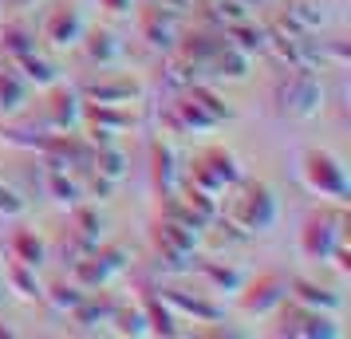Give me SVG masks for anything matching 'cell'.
I'll list each match as a JSON object with an SVG mask.
<instances>
[{"label": "cell", "instance_id": "cell-1", "mask_svg": "<svg viewBox=\"0 0 351 339\" xmlns=\"http://www.w3.org/2000/svg\"><path fill=\"white\" fill-rule=\"evenodd\" d=\"M217 217L233 233H241V237H261V233H272L276 229L280 205H276V194H272L265 181L241 178L217 197Z\"/></svg>", "mask_w": 351, "mask_h": 339}, {"label": "cell", "instance_id": "cell-2", "mask_svg": "<svg viewBox=\"0 0 351 339\" xmlns=\"http://www.w3.org/2000/svg\"><path fill=\"white\" fill-rule=\"evenodd\" d=\"M272 107L280 118L308 123L324 111V83L312 67H285L280 79L272 87Z\"/></svg>", "mask_w": 351, "mask_h": 339}, {"label": "cell", "instance_id": "cell-3", "mask_svg": "<svg viewBox=\"0 0 351 339\" xmlns=\"http://www.w3.org/2000/svg\"><path fill=\"white\" fill-rule=\"evenodd\" d=\"M300 181L308 194H316L319 201H332V205H348L351 201V178H348V166L319 150V146H308L300 154Z\"/></svg>", "mask_w": 351, "mask_h": 339}, {"label": "cell", "instance_id": "cell-4", "mask_svg": "<svg viewBox=\"0 0 351 339\" xmlns=\"http://www.w3.org/2000/svg\"><path fill=\"white\" fill-rule=\"evenodd\" d=\"M197 241H202V229L186 225V221H174V217H166V213L154 217V225H150L154 257H158V264H166L170 273H190Z\"/></svg>", "mask_w": 351, "mask_h": 339}, {"label": "cell", "instance_id": "cell-5", "mask_svg": "<svg viewBox=\"0 0 351 339\" xmlns=\"http://www.w3.org/2000/svg\"><path fill=\"white\" fill-rule=\"evenodd\" d=\"M245 178V170H241V162L233 150H225V146H206V150H197L190 162V170H186V181L197 186V190H206V194L221 197L233 181Z\"/></svg>", "mask_w": 351, "mask_h": 339}, {"label": "cell", "instance_id": "cell-6", "mask_svg": "<svg viewBox=\"0 0 351 339\" xmlns=\"http://www.w3.org/2000/svg\"><path fill=\"white\" fill-rule=\"evenodd\" d=\"M339 241H348V210L343 205L316 210L300 229V257L312 260V264H328V257Z\"/></svg>", "mask_w": 351, "mask_h": 339}, {"label": "cell", "instance_id": "cell-7", "mask_svg": "<svg viewBox=\"0 0 351 339\" xmlns=\"http://www.w3.org/2000/svg\"><path fill=\"white\" fill-rule=\"evenodd\" d=\"M127 264H130V253L123 244H95L80 260H71V280L83 292H99V288H107L114 276L127 273Z\"/></svg>", "mask_w": 351, "mask_h": 339}, {"label": "cell", "instance_id": "cell-8", "mask_svg": "<svg viewBox=\"0 0 351 339\" xmlns=\"http://www.w3.org/2000/svg\"><path fill=\"white\" fill-rule=\"evenodd\" d=\"M265 51H272L285 67H312L316 71V40L300 32L296 24H288L285 16H276L265 28Z\"/></svg>", "mask_w": 351, "mask_h": 339}, {"label": "cell", "instance_id": "cell-9", "mask_svg": "<svg viewBox=\"0 0 351 339\" xmlns=\"http://www.w3.org/2000/svg\"><path fill=\"white\" fill-rule=\"evenodd\" d=\"M280 327H276V336H296V339H343V327L328 316V312H319V307H304V304H280Z\"/></svg>", "mask_w": 351, "mask_h": 339}, {"label": "cell", "instance_id": "cell-10", "mask_svg": "<svg viewBox=\"0 0 351 339\" xmlns=\"http://www.w3.org/2000/svg\"><path fill=\"white\" fill-rule=\"evenodd\" d=\"M162 127L170 130V134H209V130L221 127V118H217V114H209L206 107H202L186 87H182L178 99L162 111Z\"/></svg>", "mask_w": 351, "mask_h": 339}, {"label": "cell", "instance_id": "cell-11", "mask_svg": "<svg viewBox=\"0 0 351 339\" xmlns=\"http://www.w3.org/2000/svg\"><path fill=\"white\" fill-rule=\"evenodd\" d=\"M83 32H87V20H83V12L75 4H56V8H48V16L40 24V40H44L51 51L80 48Z\"/></svg>", "mask_w": 351, "mask_h": 339}, {"label": "cell", "instance_id": "cell-12", "mask_svg": "<svg viewBox=\"0 0 351 339\" xmlns=\"http://www.w3.org/2000/svg\"><path fill=\"white\" fill-rule=\"evenodd\" d=\"M237 300H241V312L245 316H272L288 300V280L280 273H261L256 280L241 284Z\"/></svg>", "mask_w": 351, "mask_h": 339}, {"label": "cell", "instance_id": "cell-13", "mask_svg": "<svg viewBox=\"0 0 351 339\" xmlns=\"http://www.w3.org/2000/svg\"><path fill=\"white\" fill-rule=\"evenodd\" d=\"M80 123H83V99H80V91H71V87H64V83L48 87L40 127H44V130H80Z\"/></svg>", "mask_w": 351, "mask_h": 339}, {"label": "cell", "instance_id": "cell-14", "mask_svg": "<svg viewBox=\"0 0 351 339\" xmlns=\"http://www.w3.org/2000/svg\"><path fill=\"white\" fill-rule=\"evenodd\" d=\"M138 40L150 51H174L178 44V12H166L158 4H146L138 12Z\"/></svg>", "mask_w": 351, "mask_h": 339}, {"label": "cell", "instance_id": "cell-15", "mask_svg": "<svg viewBox=\"0 0 351 339\" xmlns=\"http://www.w3.org/2000/svg\"><path fill=\"white\" fill-rule=\"evenodd\" d=\"M158 296L174 307V316H190L193 323H221L225 320V307L213 304V300L202 296V292H193L190 296L186 288H158Z\"/></svg>", "mask_w": 351, "mask_h": 339}, {"label": "cell", "instance_id": "cell-16", "mask_svg": "<svg viewBox=\"0 0 351 339\" xmlns=\"http://www.w3.org/2000/svg\"><path fill=\"white\" fill-rule=\"evenodd\" d=\"M103 229H107V221H103V213H99L95 205H83V201L71 205V229H67V241H71V249H75L80 257L103 241Z\"/></svg>", "mask_w": 351, "mask_h": 339}, {"label": "cell", "instance_id": "cell-17", "mask_svg": "<svg viewBox=\"0 0 351 339\" xmlns=\"http://www.w3.org/2000/svg\"><path fill=\"white\" fill-rule=\"evenodd\" d=\"M114 300L111 296H95V292H87L75 312H71V323H75V331L80 336H99V331H107L111 327V316H114Z\"/></svg>", "mask_w": 351, "mask_h": 339}, {"label": "cell", "instance_id": "cell-18", "mask_svg": "<svg viewBox=\"0 0 351 339\" xmlns=\"http://www.w3.org/2000/svg\"><path fill=\"white\" fill-rule=\"evenodd\" d=\"M280 16H285L288 24H296L300 32L316 36L332 24V0H288Z\"/></svg>", "mask_w": 351, "mask_h": 339}, {"label": "cell", "instance_id": "cell-19", "mask_svg": "<svg viewBox=\"0 0 351 339\" xmlns=\"http://www.w3.org/2000/svg\"><path fill=\"white\" fill-rule=\"evenodd\" d=\"M288 300H296V304H304V307H319V312H328V316L343 312V296H339V292L324 288L316 280H304V276H292V280H288Z\"/></svg>", "mask_w": 351, "mask_h": 339}, {"label": "cell", "instance_id": "cell-20", "mask_svg": "<svg viewBox=\"0 0 351 339\" xmlns=\"http://www.w3.org/2000/svg\"><path fill=\"white\" fill-rule=\"evenodd\" d=\"M0 280H4V288L12 292L16 300L24 304H36V300H44V284H40V268H28V264H20V260H4V268H0Z\"/></svg>", "mask_w": 351, "mask_h": 339}, {"label": "cell", "instance_id": "cell-21", "mask_svg": "<svg viewBox=\"0 0 351 339\" xmlns=\"http://www.w3.org/2000/svg\"><path fill=\"white\" fill-rule=\"evenodd\" d=\"M138 95H143V87L130 79V75H119V79H99V83L80 87L83 103H123V107H130Z\"/></svg>", "mask_w": 351, "mask_h": 339}, {"label": "cell", "instance_id": "cell-22", "mask_svg": "<svg viewBox=\"0 0 351 339\" xmlns=\"http://www.w3.org/2000/svg\"><path fill=\"white\" fill-rule=\"evenodd\" d=\"M249 71H253V55H245L237 51L229 40H225L221 48L213 51V60L206 64V75L209 79H229V83H241L249 79Z\"/></svg>", "mask_w": 351, "mask_h": 339}, {"label": "cell", "instance_id": "cell-23", "mask_svg": "<svg viewBox=\"0 0 351 339\" xmlns=\"http://www.w3.org/2000/svg\"><path fill=\"white\" fill-rule=\"evenodd\" d=\"M178 158H174V150L162 142V138H154L150 142V186H154V194L166 197V194H174L178 190Z\"/></svg>", "mask_w": 351, "mask_h": 339}, {"label": "cell", "instance_id": "cell-24", "mask_svg": "<svg viewBox=\"0 0 351 339\" xmlns=\"http://www.w3.org/2000/svg\"><path fill=\"white\" fill-rule=\"evenodd\" d=\"M138 307H143V316H146L150 336H166V339L178 336V316H174V307H170V304L158 296V288H143V296H138Z\"/></svg>", "mask_w": 351, "mask_h": 339}, {"label": "cell", "instance_id": "cell-25", "mask_svg": "<svg viewBox=\"0 0 351 339\" xmlns=\"http://www.w3.org/2000/svg\"><path fill=\"white\" fill-rule=\"evenodd\" d=\"M28 99H32V87H28V79L20 75L16 67L8 64H0V114H20L24 107H28Z\"/></svg>", "mask_w": 351, "mask_h": 339}, {"label": "cell", "instance_id": "cell-26", "mask_svg": "<svg viewBox=\"0 0 351 339\" xmlns=\"http://www.w3.org/2000/svg\"><path fill=\"white\" fill-rule=\"evenodd\" d=\"M80 48H83V55H87V64H99V67H114L119 60H123V44H119L114 32H107V28L83 32Z\"/></svg>", "mask_w": 351, "mask_h": 339}, {"label": "cell", "instance_id": "cell-27", "mask_svg": "<svg viewBox=\"0 0 351 339\" xmlns=\"http://www.w3.org/2000/svg\"><path fill=\"white\" fill-rule=\"evenodd\" d=\"M190 268L202 276L213 292H233V296H237V288L245 284V273H241L237 264H225V260H197L193 257Z\"/></svg>", "mask_w": 351, "mask_h": 339}, {"label": "cell", "instance_id": "cell-28", "mask_svg": "<svg viewBox=\"0 0 351 339\" xmlns=\"http://www.w3.org/2000/svg\"><path fill=\"white\" fill-rule=\"evenodd\" d=\"M8 257L28 264V268H44L48 264V241L36 229H16L12 241H8Z\"/></svg>", "mask_w": 351, "mask_h": 339}, {"label": "cell", "instance_id": "cell-29", "mask_svg": "<svg viewBox=\"0 0 351 339\" xmlns=\"http://www.w3.org/2000/svg\"><path fill=\"white\" fill-rule=\"evenodd\" d=\"M12 67H16L20 75L28 79V87H36V91H48V87H56V83H60V67L48 64V60H44L36 48L24 51V55H16V60H12Z\"/></svg>", "mask_w": 351, "mask_h": 339}, {"label": "cell", "instance_id": "cell-30", "mask_svg": "<svg viewBox=\"0 0 351 339\" xmlns=\"http://www.w3.org/2000/svg\"><path fill=\"white\" fill-rule=\"evenodd\" d=\"M87 170H95L99 178L114 181V186H123V178L130 174V158L123 154V146L107 142V146H95V154H91V166H87Z\"/></svg>", "mask_w": 351, "mask_h": 339}, {"label": "cell", "instance_id": "cell-31", "mask_svg": "<svg viewBox=\"0 0 351 339\" xmlns=\"http://www.w3.org/2000/svg\"><path fill=\"white\" fill-rule=\"evenodd\" d=\"M44 190H48V197L56 205H64V210H71L75 201H83V186L71 170H44Z\"/></svg>", "mask_w": 351, "mask_h": 339}, {"label": "cell", "instance_id": "cell-32", "mask_svg": "<svg viewBox=\"0 0 351 339\" xmlns=\"http://www.w3.org/2000/svg\"><path fill=\"white\" fill-rule=\"evenodd\" d=\"M107 331H114V336H123V339H143V336H150V327H146V316H143V307L134 304V307H127V304H119L114 307V316H111V327Z\"/></svg>", "mask_w": 351, "mask_h": 339}, {"label": "cell", "instance_id": "cell-33", "mask_svg": "<svg viewBox=\"0 0 351 339\" xmlns=\"http://www.w3.org/2000/svg\"><path fill=\"white\" fill-rule=\"evenodd\" d=\"M221 36L237 51H245V55H261V51H265V28H256L253 20H241V24H233V28H225Z\"/></svg>", "mask_w": 351, "mask_h": 339}, {"label": "cell", "instance_id": "cell-34", "mask_svg": "<svg viewBox=\"0 0 351 339\" xmlns=\"http://www.w3.org/2000/svg\"><path fill=\"white\" fill-rule=\"evenodd\" d=\"M206 16L213 24H221V32H225V28L241 24V20H253V12H249L245 0H213V4H206Z\"/></svg>", "mask_w": 351, "mask_h": 339}, {"label": "cell", "instance_id": "cell-35", "mask_svg": "<svg viewBox=\"0 0 351 339\" xmlns=\"http://www.w3.org/2000/svg\"><path fill=\"white\" fill-rule=\"evenodd\" d=\"M83 296H87V292H83L75 280H60V284L44 288V300H48V304L56 307L60 316H71V312H75V304H80Z\"/></svg>", "mask_w": 351, "mask_h": 339}, {"label": "cell", "instance_id": "cell-36", "mask_svg": "<svg viewBox=\"0 0 351 339\" xmlns=\"http://www.w3.org/2000/svg\"><path fill=\"white\" fill-rule=\"evenodd\" d=\"M186 91H190V95L197 99V103H202V107H206L209 114H217V118H221V123H229V118H233V107H229V103H225V99L217 95V91H213V87H209V83L193 79V83H186Z\"/></svg>", "mask_w": 351, "mask_h": 339}, {"label": "cell", "instance_id": "cell-37", "mask_svg": "<svg viewBox=\"0 0 351 339\" xmlns=\"http://www.w3.org/2000/svg\"><path fill=\"white\" fill-rule=\"evenodd\" d=\"M32 48H36V36L24 32V28H4V32H0V51H4L8 64H12L16 55H24V51H32Z\"/></svg>", "mask_w": 351, "mask_h": 339}, {"label": "cell", "instance_id": "cell-38", "mask_svg": "<svg viewBox=\"0 0 351 339\" xmlns=\"http://www.w3.org/2000/svg\"><path fill=\"white\" fill-rule=\"evenodd\" d=\"M83 174H87V181H80V186H83V197L91 194V197H95V201H107V197H114V190H119L114 181L99 178L95 170H83Z\"/></svg>", "mask_w": 351, "mask_h": 339}, {"label": "cell", "instance_id": "cell-39", "mask_svg": "<svg viewBox=\"0 0 351 339\" xmlns=\"http://www.w3.org/2000/svg\"><path fill=\"white\" fill-rule=\"evenodd\" d=\"M24 213H28V201H24L12 186L0 181V217H24Z\"/></svg>", "mask_w": 351, "mask_h": 339}, {"label": "cell", "instance_id": "cell-40", "mask_svg": "<svg viewBox=\"0 0 351 339\" xmlns=\"http://www.w3.org/2000/svg\"><path fill=\"white\" fill-rule=\"evenodd\" d=\"M99 8H103L107 16H127L130 8H134V0H99Z\"/></svg>", "mask_w": 351, "mask_h": 339}, {"label": "cell", "instance_id": "cell-41", "mask_svg": "<svg viewBox=\"0 0 351 339\" xmlns=\"http://www.w3.org/2000/svg\"><path fill=\"white\" fill-rule=\"evenodd\" d=\"M154 4H158V8H166V12H178V16H182L186 8H193V0H154Z\"/></svg>", "mask_w": 351, "mask_h": 339}, {"label": "cell", "instance_id": "cell-42", "mask_svg": "<svg viewBox=\"0 0 351 339\" xmlns=\"http://www.w3.org/2000/svg\"><path fill=\"white\" fill-rule=\"evenodd\" d=\"M4 4H8V8H16V12H20V8H32L36 0H4Z\"/></svg>", "mask_w": 351, "mask_h": 339}, {"label": "cell", "instance_id": "cell-43", "mask_svg": "<svg viewBox=\"0 0 351 339\" xmlns=\"http://www.w3.org/2000/svg\"><path fill=\"white\" fill-rule=\"evenodd\" d=\"M245 4H249V8H253V4H276V0H245Z\"/></svg>", "mask_w": 351, "mask_h": 339}, {"label": "cell", "instance_id": "cell-44", "mask_svg": "<svg viewBox=\"0 0 351 339\" xmlns=\"http://www.w3.org/2000/svg\"><path fill=\"white\" fill-rule=\"evenodd\" d=\"M0 300H4V280H0Z\"/></svg>", "mask_w": 351, "mask_h": 339}, {"label": "cell", "instance_id": "cell-45", "mask_svg": "<svg viewBox=\"0 0 351 339\" xmlns=\"http://www.w3.org/2000/svg\"><path fill=\"white\" fill-rule=\"evenodd\" d=\"M202 4H213V0H202Z\"/></svg>", "mask_w": 351, "mask_h": 339}]
</instances>
